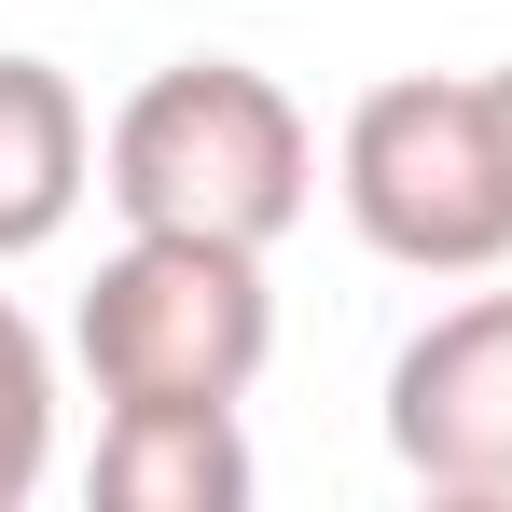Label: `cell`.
Returning <instances> with one entry per match:
<instances>
[{
    "instance_id": "6da1fadb",
    "label": "cell",
    "mask_w": 512,
    "mask_h": 512,
    "mask_svg": "<svg viewBox=\"0 0 512 512\" xmlns=\"http://www.w3.org/2000/svg\"><path fill=\"white\" fill-rule=\"evenodd\" d=\"M97 194L125 208V222H153V236H236V250H277L291 222H305V194H319V139H305V111L236 70V56H180L153 84L111 111V139H97Z\"/></svg>"
},
{
    "instance_id": "7a4b0ae2",
    "label": "cell",
    "mask_w": 512,
    "mask_h": 512,
    "mask_svg": "<svg viewBox=\"0 0 512 512\" xmlns=\"http://www.w3.org/2000/svg\"><path fill=\"white\" fill-rule=\"evenodd\" d=\"M333 194L360 222V250L402 263V277H485V263H512V167H499L485 84H443V70L374 84L346 111V139H333Z\"/></svg>"
},
{
    "instance_id": "3957f363",
    "label": "cell",
    "mask_w": 512,
    "mask_h": 512,
    "mask_svg": "<svg viewBox=\"0 0 512 512\" xmlns=\"http://www.w3.org/2000/svg\"><path fill=\"white\" fill-rule=\"evenodd\" d=\"M97 402H250L263 346H277V291H263V250L236 236H153V222H125V250L97 263L84 319Z\"/></svg>"
},
{
    "instance_id": "277c9868",
    "label": "cell",
    "mask_w": 512,
    "mask_h": 512,
    "mask_svg": "<svg viewBox=\"0 0 512 512\" xmlns=\"http://www.w3.org/2000/svg\"><path fill=\"white\" fill-rule=\"evenodd\" d=\"M388 457L429 499H512V291L443 305L388 360Z\"/></svg>"
},
{
    "instance_id": "5b68a950",
    "label": "cell",
    "mask_w": 512,
    "mask_h": 512,
    "mask_svg": "<svg viewBox=\"0 0 512 512\" xmlns=\"http://www.w3.org/2000/svg\"><path fill=\"white\" fill-rule=\"evenodd\" d=\"M97 499L111 512H250L236 402H111V429H97Z\"/></svg>"
},
{
    "instance_id": "8992f818",
    "label": "cell",
    "mask_w": 512,
    "mask_h": 512,
    "mask_svg": "<svg viewBox=\"0 0 512 512\" xmlns=\"http://www.w3.org/2000/svg\"><path fill=\"white\" fill-rule=\"evenodd\" d=\"M97 180V125L70 70H42V56H0V263L56 250L70 236V208H84Z\"/></svg>"
},
{
    "instance_id": "52a82bcc",
    "label": "cell",
    "mask_w": 512,
    "mask_h": 512,
    "mask_svg": "<svg viewBox=\"0 0 512 512\" xmlns=\"http://www.w3.org/2000/svg\"><path fill=\"white\" fill-rule=\"evenodd\" d=\"M42 471H56V346L28 333V305L0 291V512L42 499Z\"/></svg>"
},
{
    "instance_id": "ba28073f",
    "label": "cell",
    "mask_w": 512,
    "mask_h": 512,
    "mask_svg": "<svg viewBox=\"0 0 512 512\" xmlns=\"http://www.w3.org/2000/svg\"><path fill=\"white\" fill-rule=\"evenodd\" d=\"M485 111H499V167H512V70H485Z\"/></svg>"
}]
</instances>
